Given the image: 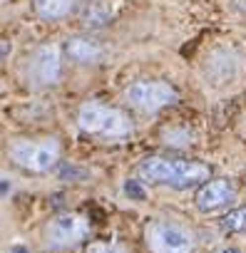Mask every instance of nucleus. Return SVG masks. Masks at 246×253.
<instances>
[{
    "instance_id": "obj_9",
    "label": "nucleus",
    "mask_w": 246,
    "mask_h": 253,
    "mask_svg": "<svg viewBox=\"0 0 246 253\" xmlns=\"http://www.w3.org/2000/svg\"><path fill=\"white\" fill-rule=\"evenodd\" d=\"M65 55L77 62V65H99L104 60V50L99 42L90 40V38H82V35H72L65 40Z\"/></svg>"
},
{
    "instance_id": "obj_20",
    "label": "nucleus",
    "mask_w": 246,
    "mask_h": 253,
    "mask_svg": "<svg viewBox=\"0 0 246 253\" xmlns=\"http://www.w3.org/2000/svg\"><path fill=\"white\" fill-rule=\"evenodd\" d=\"M221 253H241V251H239V248H224Z\"/></svg>"
},
{
    "instance_id": "obj_6",
    "label": "nucleus",
    "mask_w": 246,
    "mask_h": 253,
    "mask_svg": "<svg viewBox=\"0 0 246 253\" xmlns=\"http://www.w3.org/2000/svg\"><path fill=\"white\" fill-rule=\"evenodd\" d=\"M28 82L33 87H55L62 80V52L57 45L45 42L40 47L33 50V55L28 57Z\"/></svg>"
},
{
    "instance_id": "obj_3",
    "label": "nucleus",
    "mask_w": 246,
    "mask_h": 253,
    "mask_svg": "<svg viewBox=\"0 0 246 253\" xmlns=\"http://www.w3.org/2000/svg\"><path fill=\"white\" fill-rule=\"evenodd\" d=\"M8 157L20 169H28L33 174H45V171H52L60 164L62 144L55 137H48V139H40V142L13 139L10 147H8Z\"/></svg>"
},
{
    "instance_id": "obj_15",
    "label": "nucleus",
    "mask_w": 246,
    "mask_h": 253,
    "mask_svg": "<svg viewBox=\"0 0 246 253\" xmlns=\"http://www.w3.org/2000/svg\"><path fill=\"white\" fill-rule=\"evenodd\" d=\"M122 194H125L127 199H132V201H147V196H149L140 179H127L125 184H122Z\"/></svg>"
},
{
    "instance_id": "obj_18",
    "label": "nucleus",
    "mask_w": 246,
    "mask_h": 253,
    "mask_svg": "<svg viewBox=\"0 0 246 253\" xmlns=\"http://www.w3.org/2000/svg\"><path fill=\"white\" fill-rule=\"evenodd\" d=\"M10 50H13V47H10V42H8V40H0V62H5V60H8Z\"/></svg>"
},
{
    "instance_id": "obj_16",
    "label": "nucleus",
    "mask_w": 246,
    "mask_h": 253,
    "mask_svg": "<svg viewBox=\"0 0 246 253\" xmlns=\"http://www.w3.org/2000/svg\"><path fill=\"white\" fill-rule=\"evenodd\" d=\"M85 253H127V248L122 243H112V241H99V243H90Z\"/></svg>"
},
{
    "instance_id": "obj_10",
    "label": "nucleus",
    "mask_w": 246,
    "mask_h": 253,
    "mask_svg": "<svg viewBox=\"0 0 246 253\" xmlns=\"http://www.w3.org/2000/svg\"><path fill=\"white\" fill-rule=\"evenodd\" d=\"M33 3H35V13L43 20H60L75 10L77 0H33Z\"/></svg>"
},
{
    "instance_id": "obj_8",
    "label": "nucleus",
    "mask_w": 246,
    "mask_h": 253,
    "mask_svg": "<svg viewBox=\"0 0 246 253\" xmlns=\"http://www.w3.org/2000/svg\"><path fill=\"white\" fill-rule=\"evenodd\" d=\"M234 196H236V189L229 179H209L199 186L194 204L201 213H211V211H219L226 204H231Z\"/></svg>"
},
{
    "instance_id": "obj_2",
    "label": "nucleus",
    "mask_w": 246,
    "mask_h": 253,
    "mask_svg": "<svg viewBox=\"0 0 246 253\" xmlns=\"http://www.w3.org/2000/svg\"><path fill=\"white\" fill-rule=\"evenodd\" d=\"M77 126L82 132L102 139H125L132 134V119L109 104L102 102H85L77 109Z\"/></svg>"
},
{
    "instance_id": "obj_21",
    "label": "nucleus",
    "mask_w": 246,
    "mask_h": 253,
    "mask_svg": "<svg viewBox=\"0 0 246 253\" xmlns=\"http://www.w3.org/2000/svg\"><path fill=\"white\" fill-rule=\"evenodd\" d=\"M239 8H241V10H246V0H239Z\"/></svg>"
},
{
    "instance_id": "obj_13",
    "label": "nucleus",
    "mask_w": 246,
    "mask_h": 253,
    "mask_svg": "<svg viewBox=\"0 0 246 253\" xmlns=\"http://www.w3.org/2000/svg\"><path fill=\"white\" fill-rule=\"evenodd\" d=\"M162 139L169 147H189L192 139H194V134L189 129H184V126H172V129H164L162 132Z\"/></svg>"
},
{
    "instance_id": "obj_19",
    "label": "nucleus",
    "mask_w": 246,
    "mask_h": 253,
    "mask_svg": "<svg viewBox=\"0 0 246 253\" xmlns=\"http://www.w3.org/2000/svg\"><path fill=\"white\" fill-rule=\"evenodd\" d=\"M10 253H30V248H28L25 243H18V246H13V248H10Z\"/></svg>"
},
{
    "instance_id": "obj_11",
    "label": "nucleus",
    "mask_w": 246,
    "mask_h": 253,
    "mask_svg": "<svg viewBox=\"0 0 246 253\" xmlns=\"http://www.w3.org/2000/svg\"><path fill=\"white\" fill-rule=\"evenodd\" d=\"M85 25L87 28H104L107 23H109V10H107V5L104 3H97V0H95V3H90L87 8H85Z\"/></svg>"
},
{
    "instance_id": "obj_1",
    "label": "nucleus",
    "mask_w": 246,
    "mask_h": 253,
    "mask_svg": "<svg viewBox=\"0 0 246 253\" xmlns=\"http://www.w3.org/2000/svg\"><path fill=\"white\" fill-rule=\"evenodd\" d=\"M140 181L167 186V189H192L201 186L211 176V167L204 162H192V159H169V157H147L137 167Z\"/></svg>"
},
{
    "instance_id": "obj_14",
    "label": "nucleus",
    "mask_w": 246,
    "mask_h": 253,
    "mask_svg": "<svg viewBox=\"0 0 246 253\" xmlns=\"http://www.w3.org/2000/svg\"><path fill=\"white\" fill-rule=\"evenodd\" d=\"M55 174L60 181H82V179H90V171L82 169V167H75V164H60L55 167Z\"/></svg>"
},
{
    "instance_id": "obj_17",
    "label": "nucleus",
    "mask_w": 246,
    "mask_h": 253,
    "mask_svg": "<svg viewBox=\"0 0 246 253\" xmlns=\"http://www.w3.org/2000/svg\"><path fill=\"white\" fill-rule=\"evenodd\" d=\"M10 189H13V181H10V179H5V176H0V199L8 196V194H10Z\"/></svg>"
},
{
    "instance_id": "obj_12",
    "label": "nucleus",
    "mask_w": 246,
    "mask_h": 253,
    "mask_svg": "<svg viewBox=\"0 0 246 253\" xmlns=\"http://www.w3.org/2000/svg\"><path fill=\"white\" fill-rule=\"evenodd\" d=\"M219 223L226 233H246V206H239V209L229 211L226 216H221Z\"/></svg>"
},
{
    "instance_id": "obj_5",
    "label": "nucleus",
    "mask_w": 246,
    "mask_h": 253,
    "mask_svg": "<svg viewBox=\"0 0 246 253\" xmlns=\"http://www.w3.org/2000/svg\"><path fill=\"white\" fill-rule=\"evenodd\" d=\"M147 246L152 253H194V236L174 221L157 218L147 226Z\"/></svg>"
},
{
    "instance_id": "obj_7",
    "label": "nucleus",
    "mask_w": 246,
    "mask_h": 253,
    "mask_svg": "<svg viewBox=\"0 0 246 253\" xmlns=\"http://www.w3.org/2000/svg\"><path fill=\"white\" fill-rule=\"evenodd\" d=\"M90 236V223L80 213H57L48 228H45V241L50 248H72L82 243Z\"/></svg>"
},
{
    "instance_id": "obj_4",
    "label": "nucleus",
    "mask_w": 246,
    "mask_h": 253,
    "mask_svg": "<svg viewBox=\"0 0 246 253\" xmlns=\"http://www.w3.org/2000/svg\"><path fill=\"white\" fill-rule=\"evenodd\" d=\"M125 102H130L140 112L154 114V112L179 102V94H177V89L169 82H162V80H135L125 89Z\"/></svg>"
}]
</instances>
